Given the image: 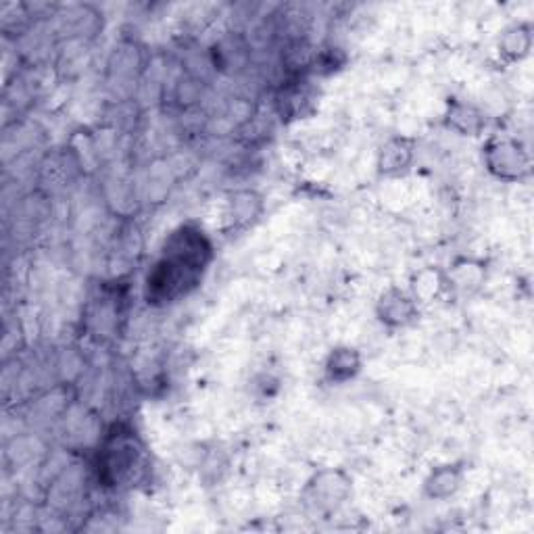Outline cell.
Wrapping results in <instances>:
<instances>
[{
  "instance_id": "cell-13",
  "label": "cell",
  "mask_w": 534,
  "mask_h": 534,
  "mask_svg": "<svg viewBox=\"0 0 534 534\" xmlns=\"http://www.w3.org/2000/svg\"><path fill=\"white\" fill-rule=\"evenodd\" d=\"M263 209L261 197L253 190H240L230 199V222L234 226H249Z\"/></svg>"
},
{
  "instance_id": "cell-11",
  "label": "cell",
  "mask_w": 534,
  "mask_h": 534,
  "mask_svg": "<svg viewBox=\"0 0 534 534\" xmlns=\"http://www.w3.org/2000/svg\"><path fill=\"white\" fill-rule=\"evenodd\" d=\"M449 293H472L484 278V263L476 259H459L445 272Z\"/></svg>"
},
{
  "instance_id": "cell-8",
  "label": "cell",
  "mask_w": 534,
  "mask_h": 534,
  "mask_svg": "<svg viewBox=\"0 0 534 534\" xmlns=\"http://www.w3.org/2000/svg\"><path fill=\"white\" fill-rule=\"evenodd\" d=\"M363 357L355 347L338 345L324 359V378L330 384H347L359 376Z\"/></svg>"
},
{
  "instance_id": "cell-12",
  "label": "cell",
  "mask_w": 534,
  "mask_h": 534,
  "mask_svg": "<svg viewBox=\"0 0 534 534\" xmlns=\"http://www.w3.org/2000/svg\"><path fill=\"white\" fill-rule=\"evenodd\" d=\"M411 295L418 299V303H428L432 299H439L443 293H449L447 276L441 270H434V267H426V270L418 272L411 280Z\"/></svg>"
},
{
  "instance_id": "cell-3",
  "label": "cell",
  "mask_w": 534,
  "mask_h": 534,
  "mask_svg": "<svg viewBox=\"0 0 534 534\" xmlns=\"http://www.w3.org/2000/svg\"><path fill=\"white\" fill-rule=\"evenodd\" d=\"M482 163L487 172L499 182H524L530 176V153L524 144L509 136V134H495L482 147Z\"/></svg>"
},
{
  "instance_id": "cell-4",
  "label": "cell",
  "mask_w": 534,
  "mask_h": 534,
  "mask_svg": "<svg viewBox=\"0 0 534 534\" xmlns=\"http://www.w3.org/2000/svg\"><path fill=\"white\" fill-rule=\"evenodd\" d=\"M305 503L313 512L330 514L341 507L351 495V478L343 470H320L305 484Z\"/></svg>"
},
{
  "instance_id": "cell-6",
  "label": "cell",
  "mask_w": 534,
  "mask_h": 534,
  "mask_svg": "<svg viewBox=\"0 0 534 534\" xmlns=\"http://www.w3.org/2000/svg\"><path fill=\"white\" fill-rule=\"evenodd\" d=\"M443 121L451 132L468 138H476L487 130V115H484V111L478 105L464 99L447 101Z\"/></svg>"
},
{
  "instance_id": "cell-10",
  "label": "cell",
  "mask_w": 534,
  "mask_h": 534,
  "mask_svg": "<svg viewBox=\"0 0 534 534\" xmlns=\"http://www.w3.org/2000/svg\"><path fill=\"white\" fill-rule=\"evenodd\" d=\"M532 26L528 21H516L512 26H507L497 42L499 57L507 63H520L524 61L532 51Z\"/></svg>"
},
{
  "instance_id": "cell-9",
  "label": "cell",
  "mask_w": 534,
  "mask_h": 534,
  "mask_svg": "<svg viewBox=\"0 0 534 534\" xmlns=\"http://www.w3.org/2000/svg\"><path fill=\"white\" fill-rule=\"evenodd\" d=\"M461 484H464L461 464H441L428 472L422 489L430 501H447L459 493Z\"/></svg>"
},
{
  "instance_id": "cell-2",
  "label": "cell",
  "mask_w": 534,
  "mask_h": 534,
  "mask_svg": "<svg viewBox=\"0 0 534 534\" xmlns=\"http://www.w3.org/2000/svg\"><path fill=\"white\" fill-rule=\"evenodd\" d=\"M205 270L197 265H190L174 255L161 251L159 259L151 265V270L144 276L142 295L151 307L172 305L178 299L192 293L201 284Z\"/></svg>"
},
{
  "instance_id": "cell-5",
  "label": "cell",
  "mask_w": 534,
  "mask_h": 534,
  "mask_svg": "<svg viewBox=\"0 0 534 534\" xmlns=\"http://www.w3.org/2000/svg\"><path fill=\"white\" fill-rule=\"evenodd\" d=\"M376 318L388 330H403L420 318V303L411 290L391 286L376 301Z\"/></svg>"
},
{
  "instance_id": "cell-1",
  "label": "cell",
  "mask_w": 534,
  "mask_h": 534,
  "mask_svg": "<svg viewBox=\"0 0 534 534\" xmlns=\"http://www.w3.org/2000/svg\"><path fill=\"white\" fill-rule=\"evenodd\" d=\"M140 436L130 426H113L99 445L94 470L103 487L119 489L140 478L147 455Z\"/></svg>"
},
{
  "instance_id": "cell-7",
  "label": "cell",
  "mask_w": 534,
  "mask_h": 534,
  "mask_svg": "<svg viewBox=\"0 0 534 534\" xmlns=\"http://www.w3.org/2000/svg\"><path fill=\"white\" fill-rule=\"evenodd\" d=\"M416 159V142L405 136L388 138L378 151V172L386 178L403 176Z\"/></svg>"
}]
</instances>
